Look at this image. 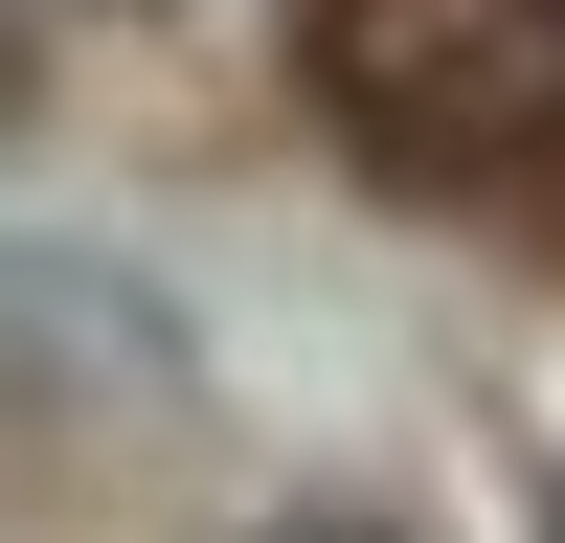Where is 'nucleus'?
I'll return each mask as SVG.
<instances>
[{"label": "nucleus", "mask_w": 565, "mask_h": 543, "mask_svg": "<svg viewBox=\"0 0 565 543\" xmlns=\"http://www.w3.org/2000/svg\"><path fill=\"white\" fill-rule=\"evenodd\" d=\"M317 91L407 181H521L565 159V0H317Z\"/></svg>", "instance_id": "nucleus-1"}, {"label": "nucleus", "mask_w": 565, "mask_h": 543, "mask_svg": "<svg viewBox=\"0 0 565 543\" xmlns=\"http://www.w3.org/2000/svg\"><path fill=\"white\" fill-rule=\"evenodd\" d=\"M271 543H385V521H362V498H295V521H271Z\"/></svg>", "instance_id": "nucleus-2"}, {"label": "nucleus", "mask_w": 565, "mask_h": 543, "mask_svg": "<svg viewBox=\"0 0 565 543\" xmlns=\"http://www.w3.org/2000/svg\"><path fill=\"white\" fill-rule=\"evenodd\" d=\"M543 543H565V453H543Z\"/></svg>", "instance_id": "nucleus-3"}]
</instances>
